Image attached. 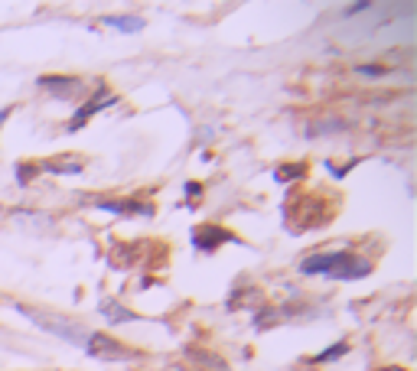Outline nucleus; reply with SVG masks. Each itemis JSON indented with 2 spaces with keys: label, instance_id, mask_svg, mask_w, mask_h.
<instances>
[{
  "label": "nucleus",
  "instance_id": "nucleus-9",
  "mask_svg": "<svg viewBox=\"0 0 417 371\" xmlns=\"http://www.w3.org/2000/svg\"><path fill=\"white\" fill-rule=\"evenodd\" d=\"M101 23L121 33H137L144 30V16H101Z\"/></svg>",
  "mask_w": 417,
  "mask_h": 371
},
{
  "label": "nucleus",
  "instance_id": "nucleus-11",
  "mask_svg": "<svg viewBox=\"0 0 417 371\" xmlns=\"http://www.w3.org/2000/svg\"><path fill=\"white\" fill-rule=\"evenodd\" d=\"M189 355H193L199 365H206L208 371H228V365H225V362H218V358L212 355V352H199V348H189Z\"/></svg>",
  "mask_w": 417,
  "mask_h": 371
},
{
  "label": "nucleus",
  "instance_id": "nucleus-8",
  "mask_svg": "<svg viewBox=\"0 0 417 371\" xmlns=\"http://www.w3.org/2000/svg\"><path fill=\"white\" fill-rule=\"evenodd\" d=\"M43 170L59 173V176H75V173H82V160H75V156H59V160L43 163Z\"/></svg>",
  "mask_w": 417,
  "mask_h": 371
},
{
  "label": "nucleus",
  "instance_id": "nucleus-5",
  "mask_svg": "<svg viewBox=\"0 0 417 371\" xmlns=\"http://www.w3.org/2000/svg\"><path fill=\"white\" fill-rule=\"evenodd\" d=\"M369 271H371V264L365 261V257L346 254L339 264H336V267H332L329 277L332 280H362V277H369Z\"/></svg>",
  "mask_w": 417,
  "mask_h": 371
},
{
  "label": "nucleus",
  "instance_id": "nucleus-14",
  "mask_svg": "<svg viewBox=\"0 0 417 371\" xmlns=\"http://www.w3.org/2000/svg\"><path fill=\"white\" fill-rule=\"evenodd\" d=\"M356 75L381 78V75H391V69H385V65H356Z\"/></svg>",
  "mask_w": 417,
  "mask_h": 371
},
{
  "label": "nucleus",
  "instance_id": "nucleus-15",
  "mask_svg": "<svg viewBox=\"0 0 417 371\" xmlns=\"http://www.w3.org/2000/svg\"><path fill=\"white\" fill-rule=\"evenodd\" d=\"M369 10H371V4H369V0H359V4H352V7H349L342 16H346V20H352L356 14H369Z\"/></svg>",
  "mask_w": 417,
  "mask_h": 371
},
{
  "label": "nucleus",
  "instance_id": "nucleus-10",
  "mask_svg": "<svg viewBox=\"0 0 417 371\" xmlns=\"http://www.w3.org/2000/svg\"><path fill=\"white\" fill-rule=\"evenodd\" d=\"M101 316H108V323H131L134 313H127V309H121L117 303H101Z\"/></svg>",
  "mask_w": 417,
  "mask_h": 371
},
{
  "label": "nucleus",
  "instance_id": "nucleus-2",
  "mask_svg": "<svg viewBox=\"0 0 417 371\" xmlns=\"http://www.w3.org/2000/svg\"><path fill=\"white\" fill-rule=\"evenodd\" d=\"M85 352L92 358H105V362H131V358H137L134 348L121 345V342H117L115 335H108V333H88Z\"/></svg>",
  "mask_w": 417,
  "mask_h": 371
},
{
  "label": "nucleus",
  "instance_id": "nucleus-12",
  "mask_svg": "<svg viewBox=\"0 0 417 371\" xmlns=\"http://www.w3.org/2000/svg\"><path fill=\"white\" fill-rule=\"evenodd\" d=\"M346 352H349V342H339V345H329L326 352L313 355V362H336V358H342Z\"/></svg>",
  "mask_w": 417,
  "mask_h": 371
},
{
  "label": "nucleus",
  "instance_id": "nucleus-4",
  "mask_svg": "<svg viewBox=\"0 0 417 371\" xmlns=\"http://www.w3.org/2000/svg\"><path fill=\"white\" fill-rule=\"evenodd\" d=\"M346 257V251H329V254H313L300 264V274L303 277H329L332 267Z\"/></svg>",
  "mask_w": 417,
  "mask_h": 371
},
{
  "label": "nucleus",
  "instance_id": "nucleus-6",
  "mask_svg": "<svg viewBox=\"0 0 417 371\" xmlns=\"http://www.w3.org/2000/svg\"><path fill=\"white\" fill-rule=\"evenodd\" d=\"M39 85L49 88L56 98H75V95L82 92V82H78V78H65V75H43Z\"/></svg>",
  "mask_w": 417,
  "mask_h": 371
},
{
  "label": "nucleus",
  "instance_id": "nucleus-1",
  "mask_svg": "<svg viewBox=\"0 0 417 371\" xmlns=\"http://www.w3.org/2000/svg\"><path fill=\"white\" fill-rule=\"evenodd\" d=\"M16 309L23 313L30 323H36L43 333H49V335H59V339H65V342H72V345H82L85 348V339H88V333H85V326H75L72 319H62V316H53V313H43V309H33V306H23V303H16Z\"/></svg>",
  "mask_w": 417,
  "mask_h": 371
},
{
  "label": "nucleus",
  "instance_id": "nucleus-16",
  "mask_svg": "<svg viewBox=\"0 0 417 371\" xmlns=\"http://www.w3.org/2000/svg\"><path fill=\"white\" fill-rule=\"evenodd\" d=\"M381 371H408V368H398V365H391V368H381Z\"/></svg>",
  "mask_w": 417,
  "mask_h": 371
},
{
  "label": "nucleus",
  "instance_id": "nucleus-3",
  "mask_svg": "<svg viewBox=\"0 0 417 371\" xmlns=\"http://www.w3.org/2000/svg\"><path fill=\"white\" fill-rule=\"evenodd\" d=\"M111 104H117V95H111L108 88H101V92H95V98L92 101H85L82 108L75 111V117H72V124H69V131H78L82 124L88 121L92 114H98L101 108H111Z\"/></svg>",
  "mask_w": 417,
  "mask_h": 371
},
{
  "label": "nucleus",
  "instance_id": "nucleus-13",
  "mask_svg": "<svg viewBox=\"0 0 417 371\" xmlns=\"http://www.w3.org/2000/svg\"><path fill=\"white\" fill-rule=\"evenodd\" d=\"M300 173H303V163H290V166H278L274 179H278V183H287V179H297Z\"/></svg>",
  "mask_w": 417,
  "mask_h": 371
},
{
  "label": "nucleus",
  "instance_id": "nucleus-7",
  "mask_svg": "<svg viewBox=\"0 0 417 371\" xmlns=\"http://www.w3.org/2000/svg\"><path fill=\"white\" fill-rule=\"evenodd\" d=\"M225 241H235V235L222 232L218 225H206L202 232H193V244L199 247V251H216V247L225 244Z\"/></svg>",
  "mask_w": 417,
  "mask_h": 371
}]
</instances>
